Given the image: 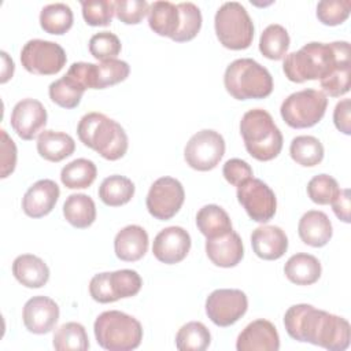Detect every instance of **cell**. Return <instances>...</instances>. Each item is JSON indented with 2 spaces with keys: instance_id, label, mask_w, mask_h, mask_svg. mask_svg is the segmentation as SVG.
I'll list each match as a JSON object with an SVG mask.
<instances>
[{
  "instance_id": "51",
  "label": "cell",
  "mask_w": 351,
  "mask_h": 351,
  "mask_svg": "<svg viewBox=\"0 0 351 351\" xmlns=\"http://www.w3.org/2000/svg\"><path fill=\"white\" fill-rule=\"evenodd\" d=\"M1 58H3V70H1V80L0 81L4 84V82H7L12 77L15 66H14L12 59L8 58L7 52L1 51Z\"/></svg>"
},
{
  "instance_id": "9",
  "label": "cell",
  "mask_w": 351,
  "mask_h": 351,
  "mask_svg": "<svg viewBox=\"0 0 351 351\" xmlns=\"http://www.w3.org/2000/svg\"><path fill=\"white\" fill-rule=\"evenodd\" d=\"M66 60L64 49L48 40H29L21 51V63L32 74L53 75L64 67Z\"/></svg>"
},
{
  "instance_id": "15",
  "label": "cell",
  "mask_w": 351,
  "mask_h": 351,
  "mask_svg": "<svg viewBox=\"0 0 351 351\" xmlns=\"http://www.w3.org/2000/svg\"><path fill=\"white\" fill-rule=\"evenodd\" d=\"M47 110L36 99L19 100L11 112V126L22 140H33L47 123Z\"/></svg>"
},
{
  "instance_id": "8",
  "label": "cell",
  "mask_w": 351,
  "mask_h": 351,
  "mask_svg": "<svg viewBox=\"0 0 351 351\" xmlns=\"http://www.w3.org/2000/svg\"><path fill=\"white\" fill-rule=\"evenodd\" d=\"M328 99L317 89H303L291 93L281 104L280 114L284 122L293 129L317 125L325 115Z\"/></svg>"
},
{
  "instance_id": "34",
  "label": "cell",
  "mask_w": 351,
  "mask_h": 351,
  "mask_svg": "<svg viewBox=\"0 0 351 351\" xmlns=\"http://www.w3.org/2000/svg\"><path fill=\"white\" fill-rule=\"evenodd\" d=\"M52 344L58 351H86L89 348V339L85 328L80 322L71 321L55 330Z\"/></svg>"
},
{
  "instance_id": "6",
  "label": "cell",
  "mask_w": 351,
  "mask_h": 351,
  "mask_svg": "<svg viewBox=\"0 0 351 351\" xmlns=\"http://www.w3.org/2000/svg\"><path fill=\"white\" fill-rule=\"evenodd\" d=\"M93 332L97 344L108 351H130L143 340L140 321L118 310L101 313L93 324Z\"/></svg>"
},
{
  "instance_id": "5",
  "label": "cell",
  "mask_w": 351,
  "mask_h": 351,
  "mask_svg": "<svg viewBox=\"0 0 351 351\" xmlns=\"http://www.w3.org/2000/svg\"><path fill=\"white\" fill-rule=\"evenodd\" d=\"M223 85L228 93L237 100L263 99L273 90V77L256 60L241 58L226 67Z\"/></svg>"
},
{
  "instance_id": "26",
  "label": "cell",
  "mask_w": 351,
  "mask_h": 351,
  "mask_svg": "<svg viewBox=\"0 0 351 351\" xmlns=\"http://www.w3.org/2000/svg\"><path fill=\"white\" fill-rule=\"evenodd\" d=\"M148 25L159 36L176 37L180 29V11L170 1H154L148 10Z\"/></svg>"
},
{
  "instance_id": "32",
  "label": "cell",
  "mask_w": 351,
  "mask_h": 351,
  "mask_svg": "<svg viewBox=\"0 0 351 351\" xmlns=\"http://www.w3.org/2000/svg\"><path fill=\"white\" fill-rule=\"evenodd\" d=\"M73 21V11L64 3L48 4L40 12V25L49 34H64L71 29Z\"/></svg>"
},
{
  "instance_id": "31",
  "label": "cell",
  "mask_w": 351,
  "mask_h": 351,
  "mask_svg": "<svg viewBox=\"0 0 351 351\" xmlns=\"http://www.w3.org/2000/svg\"><path fill=\"white\" fill-rule=\"evenodd\" d=\"M130 67L125 60L107 59L95 64L92 69V89H104L119 84L128 78Z\"/></svg>"
},
{
  "instance_id": "3",
  "label": "cell",
  "mask_w": 351,
  "mask_h": 351,
  "mask_svg": "<svg viewBox=\"0 0 351 351\" xmlns=\"http://www.w3.org/2000/svg\"><path fill=\"white\" fill-rule=\"evenodd\" d=\"M77 134L84 145L107 160H118L128 151L129 140L123 128L101 112L85 114L77 125Z\"/></svg>"
},
{
  "instance_id": "25",
  "label": "cell",
  "mask_w": 351,
  "mask_h": 351,
  "mask_svg": "<svg viewBox=\"0 0 351 351\" xmlns=\"http://www.w3.org/2000/svg\"><path fill=\"white\" fill-rule=\"evenodd\" d=\"M284 273L287 278L296 285H311L321 277L322 267L314 255L299 252L287 261Z\"/></svg>"
},
{
  "instance_id": "20",
  "label": "cell",
  "mask_w": 351,
  "mask_h": 351,
  "mask_svg": "<svg viewBox=\"0 0 351 351\" xmlns=\"http://www.w3.org/2000/svg\"><path fill=\"white\" fill-rule=\"evenodd\" d=\"M251 245L256 256L265 261L280 259L288 250V237L280 226L265 225L251 234Z\"/></svg>"
},
{
  "instance_id": "37",
  "label": "cell",
  "mask_w": 351,
  "mask_h": 351,
  "mask_svg": "<svg viewBox=\"0 0 351 351\" xmlns=\"http://www.w3.org/2000/svg\"><path fill=\"white\" fill-rule=\"evenodd\" d=\"M211 343L210 330L199 321H191L176 335V347L180 351H204Z\"/></svg>"
},
{
  "instance_id": "50",
  "label": "cell",
  "mask_w": 351,
  "mask_h": 351,
  "mask_svg": "<svg viewBox=\"0 0 351 351\" xmlns=\"http://www.w3.org/2000/svg\"><path fill=\"white\" fill-rule=\"evenodd\" d=\"M332 208L336 217L348 223L350 222V189H340L337 196L332 200Z\"/></svg>"
},
{
  "instance_id": "22",
  "label": "cell",
  "mask_w": 351,
  "mask_h": 351,
  "mask_svg": "<svg viewBox=\"0 0 351 351\" xmlns=\"http://www.w3.org/2000/svg\"><path fill=\"white\" fill-rule=\"evenodd\" d=\"M148 233L140 225H128L122 228L114 239V251L117 258L125 262L141 259L148 250Z\"/></svg>"
},
{
  "instance_id": "1",
  "label": "cell",
  "mask_w": 351,
  "mask_h": 351,
  "mask_svg": "<svg viewBox=\"0 0 351 351\" xmlns=\"http://www.w3.org/2000/svg\"><path fill=\"white\" fill-rule=\"evenodd\" d=\"M284 326L293 340L329 351H344L351 340V328L346 318L306 303L293 304L285 311Z\"/></svg>"
},
{
  "instance_id": "29",
  "label": "cell",
  "mask_w": 351,
  "mask_h": 351,
  "mask_svg": "<svg viewBox=\"0 0 351 351\" xmlns=\"http://www.w3.org/2000/svg\"><path fill=\"white\" fill-rule=\"evenodd\" d=\"M134 195V184L125 176L106 177L99 186L100 200L110 207H119L130 202Z\"/></svg>"
},
{
  "instance_id": "45",
  "label": "cell",
  "mask_w": 351,
  "mask_h": 351,
  "mask_svg": "<svg viewBox=\"0 0 351 351\" xmlns=\"http://www.w3.org/2000/svg\"><path fill=\"white\" fill-rule=\"evenodd\" d=\"M350 73H351V63H344L339 66L326 78L319 81L321 88L329 96L340 97L341 95L350 90Z\"/></svg>"
},
{
  "instance_id": "27",
  "label": "cell",
  "mask_w": 351,
  "mask_h": 351,
  "mask_svg": "<svg viewBox=\"0 0 351 351\" xmlns=\"http://www.w3.org/2000/svg\"><path fill=\"white\" fill-rule=\"evenodd\" d=\"M197 229L206 239H215L233 230L228 213L217 204H206L196 214Z\"/></svg>"
},
{
  "instance_id": "4",
  "label": "cell",
  "mask_w": 351,
  "mask_h": 351,
  "mask_svg": "<svg viewBox=\"0 0 351 351\" xmlns=\"http://www.w3.org/2000/svg\"><path fill=\"white\" fill-rule=\"evenodd\" d=\"M240 133L247 152L256 160H271L282 149V134L263 108H252L243 115Z\"/></svg>"
},
{
  "instance_id": "18",
  "label": "cell",
  "mask_w": 351,
  "mask_h": 351,
  "mask_svg": "<svg viewBox=\"0 0 351 351\" xmlns=\"http://www.w3.org/2000/svg\"><path fill=\"white\" fill-rule=\"evenodd\" d=\"M59 195L60 189L55 181L48 178L38 180L22 197L23 213L32 218H41L53 210Z\"/></svg>"
},
{
  "instance_id": "13",
  "label": "cell",
  "mask_w": 351,
  "mask_h": 351,
  "mask_svg": "<svg viewBox=\"0 0 351 351\" xmlns=\"http://www.w3.org/2000/svg\"><path fill=\"white\" fill-rule=\"evenodd\" d=\"M248 308L247 295L241 289H215L206 299V314L217 326H230Z\"/></svg>"
},
{
  "instance_id": "17",
  "label": "cell",
  "mask_w": 351,
  "mask_h": 351,
  "mask_svg": "<svg viewBox=\"0 0 351 351\" xmlns=\"http://www.w3.org/2000/svg\"><path fill=\"white\" fill-rule=\"evenodd\" d=\"M236 348L237 351H277L280 348V336L270 321L255 319L241 330Z\"/></svg>"
},
{
  "instance_id": "49",
  "label": "cell",
  "mask_w": 351,
  "mask_h": 351,
  "mask_svg": "<svg viewBox=\"0 0 351 351\" xmlns=\"http://www.w3.org/2000/svg\"><path fill=\"white\" fill-rule=\"evenodd\" d=\"M351 101L350 99H343L340 100L333 111V122L335 126L344 134L351 133Z\"/></svg>"
},
{
  "instance_id": "12",
  "label": "cell",
  "mask_w": 351,
  "mask_h": 351,
  "mask_svg": "<svg viewBox=\"0 0 351 351\" xmlns=\"http://www.w3.org/2000/svg\"><path fill=\"white\" fill-rule=\"evenodd\" d=\"M184 200L185 191L182 184L173 177H160L151 185L145 204L154 218L167 221L180 211Z\"/></svg>"
},
{
  "instance_id": "21",
  "label": "cell",
  "mask_w": 351,
  "mask_h": 351,
  "mask_svg": "<svg viewBox=\"0 0 351 351\" xmlns=\"http://www.w3.org/2000/svg\"><path fill=\"white\" fill-rule=\"evenodd\" d=\"M298 233L300 240L314 248L328 244L332 239V222L324 211L310 210L302 215L298 223Z\"/></svg>"
},
{
  "instance_id": "19",
  "label": "cell",
  "mask_w": 351,
  "mask_h": 351,
  "mask_svg": "<svg viewBox=\"0 0 351 351\" xmlns=\"http://www.w3.org/2000/svg\"><path fill=\"white\" fill-rule=\"evenodd\" d=\"M206 254L208 259L219 267H234L240 263L244 256V247L241 237L237 232L230 230L229 233L207 239Z\"/></svg>"
},
{
  "instance_id": "48",
  "label": "cell",
  "mask_w": 351,
  "mask_h": 351,
  "mask_svg": "<svg viewBox=\"0 0 351 351\" xmlns=\"http://www.w3.org/2000/svg\"><path fill=\"white\" fill-rule=\"evenodd\" d=\"M89 293L93 300L99 303H111L115 302L110 284H108V271L95 274L89 282Z\"/></svg>"
},
{
  "instance_id": "30",
  "label": "cell",
  "mask_w": 351,
  "mask_h": 351,
  "mask_svg": "<svg viewBox=\"0 0 351 351\" xmlns=\"http://www.w3.org/2000/svg\"><path fill=\"white\" fill-rule=\"evenodd\" d=\"M96 176V165L89 159L78 158L62 169L60 181L69 189H85L93 184Z\"/></svg>"
},
{
  "instance_id": "38",
  "label": "cell",
  "mask_w": 351,
  "mask_h": 351,
  "mask_svg": "<svg viewBox=\"0 0 351 351\" xmlns=\"http://www.w3.org/2000/svg\"><path fill=\"white\" fill-rule=\"evenodd\" d=\"M108 284L111 293L115 299L132 298L138 293L143 285V280L136 270L132 269H122L115 271H108Z\"/></svg>"
},
{
  "instance_id": "35",
  "label": "cell",
  "mask_w": 351,
  "mask_h": 351,
  "mask_svg": "<svg viewBox=\"0 0 351 351\" xmlns=\"http://www.w3.org/2000/svg\"><path fill=\"white\" fill-rule=\"evenodd\" d=\"M291 158L300 166L313 167L324 159V145L314 136H298L289 145Z\"/></svg>"
},
{
  "instance_id": "44",
  "label": "cell",
  "mask_w": 351,
  "mask_h": 351,
  "mask_svg": "<svg viewBox=\"0 0 351 351\" xmlns=\"http://www.w3.org/2000/svg\"><path fill=\"white\" fill-rule=\"evenodd\" d=\"M114 5L117 18L126 25L140 23L149 10V4L145 0H117Z\"/></svg>"
},
{
  "instance_id": "41",
  "label": "cell",
  "mask_w": 351,
  "mask_h": 351,
  "mask_svg": "<svg viewBox=\"0 0 351 351\" xmlns=\"http://www.w3.org/2000/svg\"><path fill=\"white\" fill-rule=\"evenodd\" d=\"M82 16L90 26H108L115 14L114 1L110 0H86L81 1Z\"/></svg>"
},
{
  "instance_id": "33",
  "label": "cell",
  "mask_w": 351,
  "mask_h": 351,
  "mask_svg": "<svg viewBox=\"0 0 351 351\" xmlns=\"http://www.w3.org/2000/svg\"><path fill=\"white\" fill-rule=\"evenodd\" d=\"M289 43L287 29L278 23H271L261 34L259 51L267 59L280 60L287 55Z\"/></svg>"
},
{
  "instance_id": "2",
  "label": "cell",
  "mask_w": 351,
  "mask_h": 351,
  "mask_svg": "<svg viewBox=\"0 0 351 351\" xmlns=\"http://www.w3.org/2000/svg\"><path fill=\"white\" fill-rule=\"evenodd\" d=\"M344 63H351L348 41L329 44L311 41L299 51L288 53L284 59L282 70L289 81L302 84L313 80L321 81Z\"/></svg>"
},
{
  "instance_id": "36",
  "label": "cell",
  "mask_w": 351,
  "mask_h": 351,
  "mask_svg": "<svg viewBox=\"0 0 351 351\" xmlns=\"http://www.w3.org/2000/svg\"><path fill=\"white\" fill-rule=\"evenodd\" d=\"M86 89L73 77L64 74L62 78L49 84V99L63 108H74L80 104Z\"/></svg>"
},
{
  "instance_id": "23",
  "label": "cell",
  "mask_w": 351,
  "mask_h": 351,
  "mask_svg": "<svg viewBox=\"0 0 351 351\" xmlns=\"http://www.w3.org/2000/svg\"><path fill=\"white\" fill-rule=\"evenodd\" d=\"M12 274L26 288H41L49 280L47 263L33 254L16 256L12 262Z\"/></svg>"
},
{
  "instance_id": "47",
  "label": "cell",
  "mask_w": 351,
  "mask_h": 351,
  "mask_svg": "<svg viewBox=\"0 0 351 351\" xmlns=\"http://www.w3.org/2000/svg\"><path fill=\"white\" fill-rule=\"evenodd\" d=\"M0 134H1V176L0 177L5 178L15 170L16 145L4 129L0 130Z\"/></svg>"
},
{
  "instance_id": "7",
  "label": "cell",
  "mask_w": 351,
  "mask_h": 351,
  "mask_svg": "<svg viewBox=\"0 0 351 351\" xmlns=\"http://www.w3.org/2000/svg\"><path fill=\"white\" fill-rule=\"evenodd\" d=\"M214 27L219 43L228 49H245L254 40L252 19L245 7L237 1H226L218 8Z\"/></svg>"
},
{
  "instance_id": "24",
  "label": "cell",
  "mask_w": 351,
  "mask_h": 351,
  "mask_svg": "<svg viewBox=\"0 0 351 351\" xmlns=\"http://www.w3.org/2000/svg\"><path fill=\"white\" fill-rule=\"evenodd\" d=\"M75 149L74 138L63 132L43 130L37 137V152L49 162H60Z\"/></svg>"
},
{
  "instance_id": "39",
  "label": "cell",
  "mask_w": 351,
  "mask_h": 351,
  "mask_svg": "<svg viewBox=\"0 0 351 351\" xmlns=\"http://www.w3.org/2000/svg\"><path fill=\"white\" fill-rule=\"evenodd\" d=\"M177 8L180 11V29L173 38L177 43L191 41L197 36L202 27V12L199 7L191 1L178 3Z\"/></svg>"
},
{
  "instance_id": "28",
  "label": "cell",
  "mask_w": 351,
  "mask_h": 351,
  "mask_svg": "<svg viewBox=\"0 0 351 351\" xmlns=\"http://www.w3.org/2000/svg\"><path fill=\"white\" fill-rule=\"evenodd\" d=\"M63 215L74 228L85 229L96 219L95 202L85 193H73L63 204Z\"/></svg>"
},
{
  "instance_id": "16",
  "label": "cell",
  "mask_w": 351,
  "mask_h": 351,
  "mask_svg": "<svg viewBox=\"0 0 351 351\" xmlns=\"http://www.w3.org/2000/svg\"><path fill=\"white\" fill-rule=\"evenodd\" d=\"M22 319L29 332L36 335L48 333L59 319V306L48 296H33L23 306Z\"/></svg>"
},
{
  "instance_id": "14",
  "label": "cell",
  "mask_w": 351,
  "mask_h": 351,
  "mask_svg": "<svg viewBox=\"0 0 351 351\" xmlns=\"http://www.w3.org/2000/svg\"><path fill=\"white\" fill-rule=\"evenodd\" d=\"M191 236L181 226L162 229L154 239V256L166 265H174L185 259L191 250Z\"/></svg>"
},
{
  "instance_id": "46",
  "label": "cell",
  "mask_w": 351,
  "mask_h": 351,
  "mask_svg": "<svg viewBox=\"0 0 351 351\" xmlns=\"http://www.w3.org/2000/svg\"><path fill=\"white\" fill-rule=\"evenodd\" d=\"M222 174L225 180L234 186H239L241 182L254 176L251 166L245 160L239 158H232L226 160L222 167Z\"/></svg>"
},
{
  "instance_id": "10",
  "label": "cell",
  "mask_w": 351,
  "mask_h": 351,
  "mask_svg": "<svg viewBox=\"0 0 351 351\" xmlns=\"http://www.w3.org/2000/svg\"><path fill=\"white\" fill-rule=\"evenodd\" d=\"M225 154L223 137L211 129L195 133L186 143L184 158L189 167L199 171L213 170Z\"/></svg>"
},
{
  "instance_id": "11",
  "label": "cell",
  "mask_w": 351,
  "mask_h": 351,
  "mask_svg": "<svg viewBox=\"0 0 351 351\" xmlns=\"http://www.w3.org/2000/svg\"><path fill=\"white\" fill-rule=\"evenodd\" d=\"M237 200L248 217L259 223L270 221L277 210V199L271 188L254 177L237 186Z\"/></svg>"
},
{
  "instance_id": "40",
  "label": "cell",
  "mask_w": 351,
  "mask_h": 351,
  "mask_svg": "<svg viewBox=\"0 0 351 351\" xmlns=\"http://www.w3.org/2000/svg\"><path fill=\"white\" fill-rule=\"evenodd\" d=\"M339 192L337 181L329 174L314 176L307 184V195L317 204H330Z\"/></svg>"
},
{
  "instance_id": "42",
  "label": "cell",
  "mask_w": 351,
  "mask_h": 351,
  "mask_svg": "<svg viewBox=\"0 0 351 351\" xmlns=\"http://www.w3.org/2000/svg\"><path fill=\"white\" fill-rule=\"evenodd\" d=\"M121 41L117 34L111 32H99L89 40V52L97 60L117 59L121 52Z\"/></svg>"
},
{
  "instance_id": "43",
  "label": "cell",
  "mask_w": 351,
  "mask_h": 351,
  "mask_svg": "<svg viewBox=\"0 0 351 351\" xmlns=\"http://www.w3.org/2000/svg\"><path fill=\"white\" fill-rule=\"evenodd\" d=\"M351 11L350 0H322L317 4V18L321 23L336 26L343 23Z\"/></svg>"
}]
</instances>
